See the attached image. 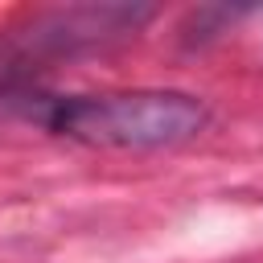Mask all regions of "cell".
<instances>
[{
  "mask_svg": "<svg viewBox=\"0 0 263 263\" xmlns=\"http://www.w3.org/2000/svg\"><path fill=\"white\" fill-rule=\"evenodd\" d=\"M0 107L62 140L107 152H168L197 140L214 111L177 86H132L103 95H45L29 78L0 82Z\"/></svg>",
  "mask_w": 263,
  "mask_h": 263,
  "instance_id": "cell-1",
  "label": "cell"
}]
</instances>
